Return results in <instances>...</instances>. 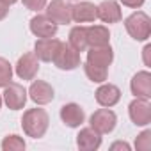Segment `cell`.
Masks as SVG:
<instances>
[{
	"label": "cell",
	"mask_w": 151,
	"mask_h": 151,
	"mask_svg": "<svg viewBox=\"0 0 151 151\" xmlns=\"http://www.w3.org/2000/svg\"><path fill=\"white\" fill-rule=\"evenodd\" d=\"M48 126H50V117H48V112L45 109L36 107V109H29L27 112H23L22 128H23V133L27 137L41 139L48 132Z\"/></svg>",
	"instance_id": "1"
},
{
	"label": "cell",
	"mask_w": 151,
	"mask_h": 151,
	"mask_svg": "<svg viewBox=\"0 0 151 151\" xmlns=\"http://www.w3.org/2000/svg\"><path fill=\"white\" fill-rule=\"evenodd\" d=\"M124 29L135 41H147L151 36V18L144 11H135L124 18Z\"/></svg>",
	"instance_id": "2"
},
{
	"label": "cell",
	"mask_w": 151,
	"mask_h": 151,
	"mask_svg": "<svg viewBox=\"0 0 151 151\" xmlns=\"http://www.w3.org/2000/svg\"><path fill=\"white\" fill-rule=\"evenodd\" d=\"M52 62L62 69V71H73V69H77L80 64H82V59H80V52H77L73 46H69L68 43H62L59 45Z\"/></svg>",
	"instance_id": "3"
},
{
	"label": "cell",
	"mask_w": 151,
	"mask_h": 151,
	"mask_svg": "<svg viewBox=\"0 0 151 151\" xmlns=\"http://www.w3.org/2000/svg\"><path fill=\"white\" fill-rule=\"evenodd\" d=\"M89 124L98 133L107 135V133H112L114 132V128L117 124V116L109 107H103V109H98V110L93 112V116L89 117Z\"/></svg>",
	"instance_id": "4"
},
{
	"label": "cell",
	"mask_w": 151,
	"mask_h": 151,
	"mask_svg": "<svg viewBox=\"0 0 151 151\" xmlns=\"http://www.w3.org/2000/svg\"><path fill=\"white\" fill-rule=\"evenodd\" d=\"M2 100L4 103L7 105V109L11 110H22L29 100V94H27V89L18 84V82H9L6 87H4V93H2Z\"/></svg>",
	"instance_id": "5"
},
{
	"label": "cell",
	"mask_w": 151,
	"mask_h": 151,
	"mask_svg": "<svg viewBox=\"0 0 151 151\" xmlns=\"http://www.w3.org/2000/svg\"><path fill=\"white\" fill-rule=\"evenodd\" d=\"M128 116L135 126H147L151 123V105L149 100L135 98L128 105Z\"/></svg>",
	"instance_id": "6"
},
{
	"label": "cell",
	"mask_w": 151,
	"mask_h": 151,
	"mask_svg": "<svg viewBox=\"0 0 151 151\" xmlns=\"http://www.w3.org/2000/svg\"><path fill=\"white\" fill-rule=\"evenodd\" d=\"M37 71H39V59L34 55V52L23 53L14 66V73L22 80H34Z\"/></svg>",
	"instance_id": "7"
},
{
	"label": "cell",
	"mask_w": 151,
	"mask_h": 151,
	"mask_svg": "<svg viewBox=\"0 0 151 151\" xmlns=\"http://www.w3.org/2000/svg\"><path fill=\"white\" fill-rule=\"evenodd\" d=\"M46 16L57 25L71 23V6L66 0H52L46 4Z\"/></svg>",
	"instance_id": "8"
},
{
	"label": "cell",
	"mask_w": 151,
	"mask_h": 151,
	"mask_svg": "<svg viewBox=\"0 0 151 151\" xmlns=\"http://www.w3.org/2000/svg\"><path fill=\"white\" fill-rule=\"evenodd\" d=\"M98 20L96 6L87 0H78L75 6H71V22L75 23H93Z\"/></svg>",
	"instance_id": "9"
},
{
	"label": "cell",
	"mask_w": 151,
	"mask_h": 151,
	"mask_svg": "<svg viewBox=\"0 0 151 151\" xmlns=\"http://www.w3.org/2000/svg\"><path fill=\"white\" fill-rule=\"evenodd\" d=\"M27 94H29V98H30L36 105H46V103L53 101V98H55L53 87H52L48 82H45V80H34V82L30 84Z\"/></svg>",
	"instance_id": "10"
},
{
	"label": "cell",
	"mask_w": 151,
	"mask_h": 151,
	"mask_svg": "<svg viewBox=\"0 0 151 151\" xmlns=\"http://www.w3.org/2000/svg\"><path fill=\"white\" fill-rule=\"evenodd\" d=\"M130 91L135 98H151V73L147 69L137 71L130 80Z\"/></svg>",
	"instance_id": "11"
},
{
	"label": "cell",
	"mask_w": 151,
	"mask_h": 151,
	"mask_svg": "<svg viewBox=\"0 0 151 151\" xmlns=\"http://www.w3.org/2000/svg\"><path fill=\"white\" fill-rule=\"evenodd\" d=\"M60 121L68 128H80L86 121V112L78 103H66L60 107Z\"/></svg>",
	"instance_id": "12"
},
{
	"label": "cell",
	"mask_w": 151,
	"mask_h": 151,
	"mask_svg": "<svg viewBox=\"0 0 151 151\" xmlns=\"http://www.w3.org/2000/svg\"><path fill=\"white\" fill-rule=\"evenodd\" d=\"M98 11V20H101L103 23H119L123 20V13H121V6L117 0H103L101 4L96 6Z\"/></svg>",
	"instance_id": "13"
},
{
	"label": "cell",
	"mask_w": 151,
	"mask_h": 151,
	"mask_svg": "<svg viewBox=\"0 0 151 151\" xmlns=\"http://www.w3.org/2000/svg\"><path fill=\"white\" fill-rule=\"evenodd\" d=\"M29 25H30V32L36 37H55L59 29V25L53 23L46 14H36Z\"/></svg>",
	"instance_id": "14"
},
{
	"label": "cell",
	"mask_w": 151,
	"mask_h": 151,
	"mask_svg": "<svg viewBox=\"0 0 151 151\" xmlns=\"http://www.w3.org/2000/svg\"><path fill=\"white\" fill-rule=\"evenodd\" d=\"M94 98H96V101H98L100 107H109V109H110V107H114V105L119 103V100H121V91H119L117 86L103 82V84H100V87L96 89Z\"/></svg>",
	"instance_id": "15"
},
{
	"label": "cell",
	"mask_w": 151,
	"mask_h": 151,
	"mask_svg": "<svg viewBox=\"0 0 151 151\" xmlns=\"http://www.w3.org/2000/svg\"><path fill=\"white\" fill-rule=\"evenodd\" d=\"M112 60H114V50H112V46L110 45H103V46H93V48H89L86 62L109 69V66L112 64Z\"/></svg>",
	"instance_id": "16"
},
{
	"label": "cell",
	"mask_w": 151,
	"mask_h": 151,
	"mask_svg": "<svg viewBox=\"0 0 151 151\" xmlns=\"http://www.w3.org/2000/svg\"><path fill=\"white\" fill-rule=\"evenodd\" d=\"M59 45H60V41L55 37H39L34 45V55L41 62H52Z\"/></svg>",
	"instance_id": "17"
},
{
	"label": "cell",
	"mask_w": 151,
	"mask_h": 151,
	"mask_svg": "<svg viewBox=\"0 0 151 151\" xmlns=\"http://www.w3.org/2000/svg\"><path fill=\"white\" fill-rule=\"evenodd\" d=\"M77 146L82 151H96L101 146V133H98L91 126L82 128L77 135Z\"/></svg>",
	"instance_id": "18"
},
{
	"label": "cell",
	"mask_w": 151,
	"mask_h": 151,
	"mask_svg": "<svg viewBox=\"0 0 151 151\" xmlns=\"http://www.w3.org/2000/svg\"><path fill=\"white\" fill-rule=\"evenodd\" d=\"M86 34H87V48L110 45V32H109V29L105 25L86 27Z\"/></svg>",
	"instance_id": "19"
},
{
	"label": "cell",
	"mask_w": 151,
	"mask_h": 151,
	"mask_svg": "<svg viewBox=\"0 0 151 151\" xmlns=\"http://www.w3.org/2000/svg\"><path fill=\"white\" fill-rule=\"evenodd\" d=\"M68 45L73 46L77 52H86L87 50V34H86V27L84 25H77V27H73L69 30Z\"/></svg>",
	"instance_id": "20"
},
{
	"label": "cell",
	"mask_w": 151,
	"mask_h": 151,
	"mask_svg": "<svg viewBox=\"0 0 151 151\" xmlns=\"http://www.w3.org/2000/svg\"><path fill=\"white\" fill-rule=\"evenodd\" d=\"M84 71H86V77L94 84H103L109 77L107 68H100V66H94V64H89V62L84 64Z\"/></svg>",
	"instance_id": "21"
},
{
	"label": "cell",
	"mask_w": 151,
	"mask_h": 151,
	"mask_svg": "<svg viewBox=\"0 0 151 151\" xmlns=\"http://www.w3.org/2000/svg\"><path fill=\"white\" fill-rule=\"evenodd\" d=\"M0 147H2L4 151H23V149L27 147V144H25L23 137L13 133V135H6V137H4Z\"/></svg>",
	"instance_id": "22"
},
{
	"label": "cell",
	"mask_w": 151,
	"mask_h": 151,
	"mask_svg": "<svg viewBox=\"0 0 151 151\" xmlns=\"http://www.w3.org/2000/svg\"><path fill=\"white\" fill-rule=\"evenodd\" d=\"M13 80V66L7 59L0 57V87H6Z\"/></svg>",
	"instance_id": "23"
},
{
	"label": "cell",
	"mask_w": 151,
	"mask_h": 151,
	"mask_svg": "<svg viewBox=\"0 0 151 151\" xmlns=\"http://www.w3.org/2000/svg\"><path fill=\"white\" fill-rule=\"evenodd\" d=\"M135 149L137 151H149L151 149V130H144L135 139Z\"/></svg>",
	"instance_id": "24"
},
{
	"label": "cell",
	"mask_w": 151,
	"mask_h": 151,
	"mask_svg": "<svg viewBox=\"0 0 151 151\" xmlns=\"http://www.w3.org/2000/svg\"><path fill=\"white\" fill-rule=\"evenodd\" d=\"M23 6L29 9V11H34V13H39L46 7L48 4V0H22Z\"/></svg>",
	"instance_id": "25"
},
{
	"label": "cell",
	"mask_w": 151,
	"mask_h": 151,
	"mask_svg": "<svg viewBox=\"0 0 151 151\" xmlns=\"http://www.w3.org/2000/svg\"><path fill=\"white\" fill-rule=\"evenodd\" d=\"M119 2L124 6V7H130V9H139L144 6L146 0H119Z\"/></svg>",
	"instance_id": "26"
},
{
	"label": "cell",
	"mask_w": 151,
	"mask_h": 151,
	"mask_svg": "<svg viewBox=\"0 0 151 151\" xmlns=\"http://www.w3.org/2000/svg\"><path fill=\"white\" fill-rule=\"evenodd\" d=\"M117 149H124V151H130V144L124 142V140H117L114 144H110V151H117Z\"/></svg>",
	"instance_id": "27"
},
{
	"label": "cell",
	"mask_w": 151,
	"mask_h": 151,
	"mask_svg": "<svg viewBox=\"0 0 151 151\" xmlns=\"http://www.w3.org/2000/svg\"><path fill=\"white\" fill-rule=\"evenodd\" d=\"M149 53H151V45H146L144 50H142V59H144V64L149 68L151 66V59H149Z\"/></svg>",
	"instance_id": "28"
},
{
	"label": "cell",
	"mask_w": 151,
	"mask_h": 151,
	"mask_svg": "<svg viewBox=\"0 0 151 151\" xmlns=\"http://www.w3.org/2000/svg\"><path fill=\"white\" fill-rule=\"evenodd\" d=\"M9 14V4H6L4 0H0V22Z\"/></svg>",
	"instance_id": "29"
},
{
	"label": "cell",
	"mask_w": 151,
	"mask_h": 151,
	"mask_svg": "<svg viewBox=\"0 0 151 151\" xmlns=\"http://www.w3.org/2000/svg\"><path fill=\"white\" fill-rule=\"evenodd\" d=\"M4 2H6V4H9V6H13V4H16V2H18V0H4Z\"/></svg>",
	"instance_id": "30"
},
{
	"label": "cell",
	"mask_w": 151,
	"mask_h": 151,
	"mask_svg": "<svg viewBox=\"0 0 151 151\" xmlns=\"http://www.w3.org/2000/svg\"><path fill=\"white\" fill-rule=\"evenodd\" d=\"M2 105H4V100H2V94H0V109H2Z\"/></svg>",
	"instance_id": "31"
}]
</instances>
